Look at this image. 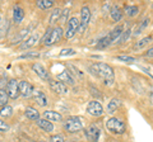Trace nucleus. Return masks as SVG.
<instances>
[{
	"mask_svg": "<svg viewBox=\"0 0 153 142\" xmlns=\"http://www.w3.org/2000/svg\"><path fill=\"white\" fill-rule=\"evenodd\" d=\"M119 105H120V100H119L117 98L111 99V100H110V103L107 104V112H108V113H114V112L119 108Z\"/></svg>",
	"mask_w": 153,
	"mask_h": 142,
	"instance_id": "a878e982",
	"label": "nucleus"
},
{
	"mask_svg": "<svg viewBox=\"0 0 153 142\" xmlns=\"http://www.w3.org/2000/svg\"><path fill=\"white\" fill-rule=\"evenodd\" d=\"M25 116L31 121L40 119V112H38L37 109H35V108H32V107H27L25 109Z\"/></svg>",
	"mask_w": 153,
	"mask_h": 142,
	"instance_id": "6ab92c4d",
	"label": "nucleus"
},
{
	"mask_svg": "<svg viewBox=\"0 0 153 142\" xmlns=\"http://www.w3.org/2000/svg\"><path fill=\"white\" fill-rule=\"evenodd\" d=\"M5 90H7L8 98L14 99V100H16V99L21 95V94H19V81H17L16 79L9 80V83L7 84Z\"/></svg>",
	"mask_w": 153,
	"mask_h": 142,
	"instance_id": "1a4fd4ad",
	"label": "nucleus"
},
{
	"mask_svg": "<svg viewBox=\"0 0 153 142\" xmlns=\"http://www.w3.org/2000/svg\"><path fill=\"white\" fill-rule=\"evenodd\" d=\"M55 5L54 0H38L37 1V7L42 9V10H46V9H50Z\"/></svg>",
	"mask_w": 153,
	"mask_h": 142,
	"instance_id": "b1692460",
	"label": "nucleus"
},
{
	"mask_svg": "<svg viewBox=\"0 0 153 142\" xmlns=\"http://www.w3.org/2000/svg\"><path fill=\"white\" fill-rule=\"evenodd\" d=\"M42 117L45 118V119L50 121V122H60L63 121V116L60 114V113H57L55 111H45L42 113Z\"/></svg>",
	"mask_w": 153,
	"mask_h": 142,
	"instance_id": "4468645a",
	"label": "nucleus"
},
{
	"mask_svg": "<svg viewBox=\"0 0 153 142\" xmlns=\"http://www.w3.org/2000/svg\"><path fill=\"white\" fill-rule=\"evenodd\" d=\"M68 15H69V10L68 9H64L61 12V18H60V23H65L66 19H68Z\"/></svg>",
	"mask_w": 153,
	"mask_h": 142,
	"instance_id": "f704fd0d",
	"label": "nucleus"
},
{
	"mask_svg": "<svg viewBox=\"0 0 153 142\" xmlns=\"http://www.w3.org/2000/svg\"><path fill=\"white\" fill-rule=\"evenodd\" d=\"M116 59L119 61H121V62H125V64H134V62H137V59L133 57V56H117Z\"/></svg>",
	"mask_w": 153,
	"mask_h": 142,
	"instance_id": "c85d7f7f",
	"label": "nucleus"
},
{
	"mask_svg": "<svg viewBox=\"0 0 153 142\" xmlns=\"http://www.w3.org/2000/svg\"><path fill=\"white\" fill-rule=\"evenodd\" d=\"M61 9L60 8H56L54 12L51 13V15H50V26H54L56 22H60V18H61Z\"/></svg>",
	"mask_w": 153,
	"mask_h": 142,
	"instance_id": "5701e85b",
	"label": "nucleus"
},
{
	"mask_svg": "<svg viewBox=\"0 0 153 142\" xmlns=\"http://www.w3.org/2000/svg\"><path fill=\"white\" fill-rule=\"evenodd\" d=\"M85 111H87L88 114L92 116V117H101L103 114V107L98 100H91L87 104Z\"/></svg>",
	"mask_w": 153,
	"mask_h": 142,
	"instance_id": "423d86ee",
	"label": "nucleus"
},
{
	"mask_svg": "<svg viewBox=\"0 0 153 142\" xmlns=\"http://www.w3.org/2000/svg\"><path fill=\"white\" fill-rule=\"evenodd\" d=\"M50 142H65V140L63 138V136L55 135V136H52L51 138H50Z\"/></svg>",
	"mask_w": 153,
	"mask_h": 142,
	"instance_id": "c9c22d12",
	"label": "nucleus"
},
{
	"mask_svg": "<svg viewBox=\"0 0 153 142\" xmlns=\"http://www.w3.org/2000/svg\"><path fill=\"white\" fill-rule=\"evenodd\" d=\"M139 13V8L137 5H126L125 7V14L129 17H134Z\"/></svg>",
	"mask_w": 153,
	"mask_h": 142,
	"instance_id": "cd10ccee",
	"label": "nucleus"
},
{
	"mask_svg": "<svg viewBox=\"0 0 153 142\" xmlns=\"http://www.w3.org/2000/svg\"><path fill=\"white\" fill-rule=\"evenodd\" d=\"M49 84H50V88L51 90L56 93V94H60V95H65L68 94V86L66 84H63L61 81H56V80H49Z\"/></svg>",
	"mask_w": 153,
	"mask_h": 142,
	"instance_id": "9b49d317",
	"label": "nucleus"
},
{
	"mask_svg": "<svg viewBox=\"0 0 153 142\" xmlns=\"http://www.w3.org/2000/svg\"><path fill=\"white\" fill-rule=\"evenodd\" d=\"M64 37V31L61 27H51L46 31V33L42 36V38L40 40L42 46H52L55 43H59V42L63 40Z\"/></svg>",
	"mask_w": 153,
	"mask_h": 142,
	"instance_id": "f03ea898",
	"label": "nucleus"
},
{
	"mask_svg": "<svg viewBox=\"0 0 153 142\" xmlns=\"http://www.w3.org/2000/svg\"><path fill=\"white\" fill-rule=\"evenodd\" d=\"M9 128H10V126L0 119V132H7V131H9Z\"/></svg>",
	"mask_w": 153,
	"mask_h": 142,
	"instance_id": "72a5a7b5",
	"label": "nucleus"
},
{
	"mask_svg": "<svg viewBox=\"0 0 153 142\" xmlns=\"http://www.w3.org/2000/svg\"><path fill=\"white\" fill-rule=\"evenodd\" d=\"M64 128L69 133H76V132L83 130V122L79 117H75V116L68 117L64 123Z\"/></svg>",
	"mask_w": 153,
	"mask_h": 142,
	"instance_id": "20e7f679",
	"label": "nucleus"
},
{
	"mask_svg": "<svg viewBox=\"0 0 153 142\" xmlns=\"http://www.w3.org/2000/svg\"><path fill=\"white\" fill-rule=\"evenodd\" d=\"M0 116L3 118H9L13 116V108L10 105H5V107H1L0 109Z\"/></svg>",
	"mask_w": 153,
	"mask_h": 142,
	"instance_id": "bb28decb",
	"label": "nucleus"
},
{
	"mask_svg": "<svg viewBox=\"0 0 153 142\" xmlns=\"http://www.w3.org/2000/svg\"><path fill=\"white\" fill-rule=\"evenodd\" d=\"M149 100H151L152 105H153V86L151 88V90H149Z\"/></svg>",
	"mask_w": 153,
	"mask_h": 142,
	"instance_id": "4c0bfd02",
	"label": "nucleus"
},
{
	"mask_svg": "<svg viewBox=\"0 0 153 142\" xmlns=\"http://www.w3.org/2000/svg\"><path fill=\"white\" fill-rule=\"evenodd\" d=\"M123 32H124L123 26H121V24H119L117 27H115L114 29L108 33V36H110V38H111V42H112V43H114L115 41H119V38H120L121 34H123Z\"/></svg>",
	"mask_w": 153,
	"mask_h": 142,
	"instance_id": "aec40b11",
	"label": "nucleus"
},
{
	"mask_svg": "<svg viewBox=\"0 0 153 142\" xmlns=\"http://www.w3.org/2000/svg\"><path fill=\"white\" fill-rule=\"evenodd\" d=\"M68 142H79V141H68Z\"/></svg>",
	"mask_w": 153,
	"mask_h": 142,
	"instance_id": "ea45409f",
	"label": "nucleus"
},
{
	"mask_svg": "<svg viewBox=\"0 0 153 142\" xmlns=\"http://www.w3.org/2000/svg\"><path fill=\"white\" fill-rule=\"evenodd\" d=\"M130 32H131L130 28H128L126 31H124L123 34H121V37L119 38V42H120V43H124V42H125V41L129 38V37H130Z\"/></svg>",
	"mask_w": 153,
	"mask_h": 142,
	"instance_id": "473e14b6",
	"label": "nucleus"
},
{
	"mask_svg": "<svg viewBox=\"0 0 153 142\" xmlns=\"http://www.w3.org/2000/svg\"><path fill=\"white\" fill-rule=\"evenodd\" d=\"M84 133H85V137H87L89 141L98 142L100 137H101V130H100V127L97 124L92 123V124H89L87 128L84 130Z\"/></svg>",
	"mask_w": 153,
	"mask_h": 142,
	"instance_id": "6e6552de",
	"label": "nucleus"
},
{
	"mask_svg": "<svg viewBox=\"0 0 153 142\" xmlns=\"http://www.w3.org/2000/svg\"><path fill=\"white\" fill-rule=\"evenodd\" d=\"M75 53H76V52L73 48H63V50H61V52L59 53V56H60V57H64V56H73Z\"/></svg>",
	"mask_w": 153,
	"mask_h": 142,
	"instance_id": "2f4dec72",
	"label": "nucleus"
},
{
	"mask_svg": "<svg viewBox=\"0 0 153 142\" xmlns=\"http://www.w3.org/2000/svg\"><path fill=\"white\" fill-rule=\"evenodd\" d=\"M57 79H59V81H61L63 84H68V85H74V79L73 76L69 74V71H63V72H60L57 75Z\"/></svg>",
	"mask_w": 153,
	"mask_h": 142,
	"instance_id": "a211bd4d",
	"label": "nucleus"
},
{
	"mask_svg": "<svg viewBox=\"0 0 153 142\" xmlns=\"http://www.w3.org/2000/svg\"><path fill=\"white\" fill-rule=\"evenodd\" d=\"M79 31V19L76 17H71L68 20L66 24V29L64 32V37L66 40H70L76 34V32Z\"/></svg>",
	"mask_w": 153,
	"mask_h": 142,
	"instance_id": "39448f33",
	"label": "nucleus"
},
{
	"mask_svg": "<svg viewBox=\"0 0 153 142\" xmlns=\"http://www.w3.org/2000/svg\"><path fill=\"white\" fill-rule=\"evenodd\" d=\"M40 57V53L38 52H27V53H23L19 56V59L23 60V59H37Z\"/></svg>",
	"mask_w": 153,
	"mask_h": 142,
	"instance_id": "7c9ffc66",
	"label": "nucleus"
},
{
	"mask_svg": "<svg viewBox=\"0 0 153 142\" xmlns=\"http://www.w3.org/2000/svg\"><path fill=\"white\" fill-rule=\"evenodd\" d=\"M106 130L112 135H123L126 131V124L124 123L121 119H117L115 117H111L110 119L106 121L105 123Z\"/></svg>",
	"mask_w": 153,
	"mask_h": 142,
	"instance_id": "7ed1b4c3",
	"label": "nucleus"
},
{
	"mask_svg": "<svg viewBox=\"0 0 153 142\" xmlns=\"http://www.w3.org/2000/svg\"><path fill=\"white\" fill-rule=\"evenodd\" d=\"M41 142H46V141H41Z\"/></svg>",
	"mask_w": 153,
	"mask_h": 142,
	"instance_id": "a19ab883",
	"label": "nucleus"
},
{
	"mask_svg": "<svg viewBox=\"0 0 153 142\" xmlns=\"http://www.w3.org/2000/svg\"><path fill=\"white\" fill-rule=\"evenodd\" d=\"M25 18V10H23L22 7L19 5H16L13 9V20L16 23H21Z\"/></svg>",
	"mask_w": 153,
	"mask_h": 142,
	"instance_id": "f3484780",
	"label": "nucleus"
},
{
	"mask_svg": "<svg viewBox=\"0 0 153 142\" xmlns=\"http://www.w3.org/2000/svg\"><path fill=\"white\" fill-rule=\"evenodd\" d=\"M33 99L36 100V103L38 104L40 107H46L47 104V97H46V94L42 91V90H35L33 91Z\"/></svg>",
	"mask_w": 153,
	"mask_h": 142,
	"instance_id": "ddd939ff",
	"label": "nucleus"
},
{
	"mask_svg": "<svg viewBox=\"0 0 153 142\" xmlns=\"http://www.w3.org/2000/svg\"><path fill=\"white\" fill-rule=\"evenodd\" d=\"M91 72L96 78L101 79L105 85H112L115 81V72L114 69L110 65L105 62H96L91 66Z\"/></svg>",
	"mask_w": 153,
	"mask_h": 142,
	"instance_id": "f257e3e1",
	"label": "nucleus"
},
{
	"mask_svg": "<svg viewBox=\"0 0 153 142\" xmlns=\"http://www.w3.org/2000/svg\"><path fill=\"white\" fill-rule=\"evenodd\" d=\"M8 95H7V90H3V89H0V107H5L8 105Z\"/></svg>",
	"mask_w": 153,
	"mask_h": 142,
	"instance_id": "c756f323",
	"label": "nucleus"
},
{
	"mask_svg": "<svg viewBox=\"0 0 153 142\" xmlns=\"http://www.w3.org/2000/svg\"><path fill=\"white\" fill-rule=\"evenodd\" d=\"M151 42H152V37L151 36L144 37V38H142V40H139L138 42L134 43V50H142V48H144V47L148 46V43H151Z\"/></svg>",
	"mask_w": 153,
	"mask_h": 142,
	"instance_id": "4be33fe9",
	"label": "nucleus"
},
{
	"mask_svg": "<svg viewBox=\"0 0 153 142\" xmlns=\"http://www.w3.org/2000/svg\"><path fill=\"white\" fill-rule=\"evenodd\" d=\"M36 123H37V126L40 127V128H42L45 132H47V133H51V132L54 131V124H52L50 121L45 119V118H40V119H37Z\"/></svg>",
	"mask_w": 153,
	"mask_h": 142,
	"instance_id": "dca6fc26",
	"label": "nucleus"
},
{
	"mask_svg": "<svg viewBox=\"0 0 153 142\" xmlns=\"http://www.w3.org/2000/svg\"><path fill=\"white\" fill-rule=\"evenodd\" d=\"M33 91H35V88L28 81H26V80L19 81V94L23 98H31L33 95Z\"/></svg>",
	"mask_w": 153,
	"mask_h": 142,
	"instance_id": "9d476101",
	"label": "nucleus"
},
{
	"mask_svg": "<svg viewBox=\"0 0 153 142\" xmlns=\"http://www.w3.org/2000/svg\"><path fill=\"white\" fill-rule=\"evenodd\" d=\"M0 26H1V15H0Z\"/></svg>",
	"mask_w": 153,
	"mask_h": 142,
	"instance_id": "58836bf2",
	"label": "nucleus"
},
{
	"mask_svg": "<svg viewBox=\"0 0 153 142\" xmlns=\"http://www.w3.org/2000/svg\"><path fill=\"white\" fill-rule=\"evenodd\" d=\"M148 24H149V18H144L142 22H140V24L137 27V29L135 32H134V36H139L140 33L146 29V28L148 27Z\"/></svg>",
	"mask_w": 153,
	"mask_h": 142,
	"instance_id": "393cba45",
	"label": "nucleus"
},
{
	"mask_svg": "<svg viewBox=\"0 0 153 142\" xmlns=\"http://www.w3.org/2000/svg\"><path fill=\"white\" fill-rule=\"evenodd\" d=\"M146 56H147V57H153V47L148 50V52L146 53Z\"/></svg>",
	"mask_w": 153,
	"mask_h": 142,
	"instance_id": "e433bc0d",
	"label": "nucleus"
},
{
	"mask_svg": "<svg viewBox=\"0 0 153 142\" xmlns=\"http://www.w3.org/2000/svg\"><path fill=\"white\" fill-rule=\"evenodd\" d=\"M32 70L35 71L36 72V75L40 79H42V80H47V81H49L50 80V75H49V72H47V70L44 67V66H42L41 64H38V62H35V64H32Z\"/></svg>",
	"mask_w": 153,
	"mask_h": 142,
	"instance_id": "f8f14e48",
	"label": "nucleus"
},
{
	"mask_svg": "<svg viewBox=\"0 0 153 142\" xmlns=\"http://www.w3.org/2000/svg\"><path fill=\"white\" fill-rule=\"evenodd\" d=\"M38 41H40V37H38L37 33H36V34H32V36H30V37H28V38H26L25 41H23V43L21 45V50H27V48H31V47L35 46Z\"/></svg>",
	"mask_w": 153,
	"mask_h": 142,
	"instance_id": "2eb2a0df",
	"label": "nucleus"
},
{
	"mask_svg": "<svg viewBox=\"0 0 153 142\" xmlns=\"http://www.w3.org/2000/svg\"><path fill=\"white\" fill-rule=\"evenodd\" d=\"M110 17L114 22H120L123 19V12L119 7H112L110 10Z\"/></svg>",
	"mask_w": 153,
	"mask_h": 142,
	"instance_id": "412c9836",
	"label": "nucleus"
},
{
	"mask_svg": "<svg viewBox=\"0 0 153 142\" xmlns=\"http://www.w3.org/2000/svg\"><path fill=\"white\" fill-rule=\"evenodd\" d=\"M91 20V10L87 5H83L80 9V19H79V32L83 33Z\"/></svg>",
	"mask_w": 153,
	"mask_h": 142,
	"instance_id": "0eeeda50",
	"label": "nucleus"
}]
</instances>
